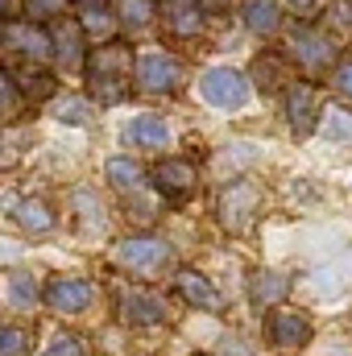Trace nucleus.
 <instances>
[{
    "mask_svg": "<svg viewBox=\"0 0 352 356\" xmlns=\"http://www.w3.org/2000/svg\"><path fill=\"white\" fill-rule=\"evenodd\" d=\"M88 88L99 104H120L133 88V54L120 42H104L88 54Z\"/></svg>",
    "mask_w": 352,
    "mask_h": 356,
    "instance_id": "nucleus-1",
    "label": "nucleus"
},
{
    "mask_svg": "<svg viewBox=\"0 0 352 356\" xmlns=\"http://www.w3.org/2000/svg\"><path fill=\"white\" fill-rule=\"evenodd\" d=\"M257 211H262V191H257L253 182H232V186H224V191H220L216 216H220V224H224L232 236L249 232V228H253V220H257Z\"/></svg>",
    "mask_w": 352,
    "mask_h": 356,
    "instance_id": "nucleus-2",
    "label": "nucleus"
},
{
    "mask_svg": "<svg viewBox=\"0 0 352 356\" xmlns=\"http://www.w3.org/2000/svg\"><path fill=\"white\" fill-rule=\"evenodd\" d=\"M336 38L332 33H323V29H311V25H298L294 33H290V54L298 58V67L303 71H323V67H332V58H336Z\"/></svg>",
    "mask_w": 352,
    "mask_h": 356,
    "instance_id": "nucleus-3",
    "label": "nucleus"
},
{
    "mask_svg": "<svg viewBox=\"0 0 352 356\" xmlns=\"http://www.w3.org/2000/svg\"><path fill=\"white\" fill-rule=\"evenodd\" d=\"M116 261L125 269H137V273H158L170 261V245L162 236H125L116 245Z\"/></svg>",
    "mask_w": 352,
    "mask_h": 356,
    "instance_id": "nucleus-4",
    "label": "nucleus"
},
{
    "mask_svg": "<svg viewBox=\"0 0 352 356\" xmlns=\"http://www.w3.org/2000/svg\"><path fill=\"white\" fill-rule=\"evenodd\" d=\"M0 46H8L13 54H25V58H50L54 54L50 33L33 21H0Z\"/></svg>",
    "mask_w": 352,
    "mask_h": 356,
    "instance_id": "nucleus-5",
    "label": "nucleus"
},
{
    "mask_svg": "<svg viewBox=\"0 0 352 356\" xmlns=\"http://www.w3.org/2000/svg\"><path fill=\"white\" fill-rule=\"evenodd\" d=\"M199 88H203V99L216 108H241L249 99V79L232 67H211Z\"/></svg>",
    "mask_w": 352,
    "mask_h": 356,
    "instance_id": "nucleus-6",
    "label": "nucleus"
},
{
    "mask_svg": "<svg viewBox=\"0 0 352 356\" xmlns=\"http://www.w3.org/2000/svg\"><path fill=\"white\" fill-rule=\"evenodd\" d=\"M166 315H170V302L158 290H125L120 294V319L133 327H158V323H166Z\"/></svg>",
    "mask_w": 352,
    "mask_h": 356,
    "instance_id": "nucleus-7",
    "label": "nucleus"
},
{
    "mask_svg": "<svg viewBox=\"0 0 352 356\" xmlns=\"http://www.w3.org/2000/svg\"><path fill=\"white\" fill-rule=\"evenodd\" d=\"M182 83V67L170 54H141L137 58V88L154 91V95H166Z\"/></svg>",
    "mask_w": 352,
    "mask_h": 356,
    "instance_id": "nucleus-8",
    "label": "nucleus"
},
{
    "mask_svg": "<svg viewBox=\"0 0 352 356\" xmlns=\"http://www.w3.org/2000/svg\"><path fill=\"white\" fill-rule=\"evenodd\" d=\"M42 298L54 315H83L91 307V286L83 277H50Z\"/></svg>",
    "mask_w": 352,
    "mask_h": 356,
    "instance_id": "nucleus-9",
    "label": "nucleus"
},
{
    "mask_svg": "<svg viewBox=\"0 0 352 356\" xmlns=\"http://www.w3.org/2000/svg\"><path fill=\"white\" fill-rule=\"evenodd\" d=\"M265 327H269V340L278 348H303V344H311V319L298 315V311H273Z\"/></svg>",
    "mask_w": 352,
    "mask_h": 356,
    "instance_id": "nucleus-10",
    "label": "nucleus"
},
{
    "mask_svg": "<svg viewBox=\"0 0 352 356\" xmlns=\"http://www.w3.org/2000/svg\"><path fill=\"white\" fill-rule=\"evenodd\" d=\"M195 166L191 162H182V158H166L158 170H154V186L166 195V199H186L191 191H195Z\"/></svg>",
    "mask_w": 352,
    "mask_h": 356,
    "instance_id": "nucleus-11",
    "label": "nucleus"
},
{
    "mask_svg": "<svg viewBox=\"0 0 352 356\" xmlns=\"http://www.w3.org/2000/svg\"><path fill=\"white\" fill-rule=\"evenodd\" d=\"M178 294L191 302V307H199V311H220L224 307V298H220V290L199 273V269H178Z\"/></svg>",
    "mask_w": 352,
    "mask_h": 356,
    "instance_id": "nucleus-12",
    "label": "nucleus"
},
{
    "mask_svg": "<svg viewBox=\"0 0 352 356\" xmlns=\"http://www.w3.org/2000/svg\"><path fill=\"white\" fill-rule=\"evenodd\" d=\"M286 294H290V277L286 273H278V269H253L249 273V298L257 307H278Z\"/></svg>",
    "mask_w": 352,
    "mask_h": 356,
    "instance_id": "nucleus-13",
    "label": "nucleus"
},
{
    "mask_svg": "<svg viewBox=\"0 0 352 356\" xmlns=\"http://www.w3.org/2000/svg\"><path fill=\"white\" fill-rule=\"evenodd\" d=\"M125 141H129V145H141V149H162V145L170 141V124H166L162 116L145 112V116H137V120L125 129Z\"/></svg>",
    "mask_w": 352,
    "mask_h": 356,
    "instance_id": "nucleus-14",
    "label": "nucleus"
},
{
    "mask_svg": "<svg viewBox=\"0 0 352 356\" xmlns=\"http://www.w3.org/2000/svg\"><path fill=\"white\" fill-rule=\"evenodd\" d=\"M286 112H290L294 133H311V124H315V88L311 83H290L286 88Z\"/></svg>",
    "mask_w": 352,
    "mask_h": 356,
    "instance_id": "nucleus-15",
    "label": "nucleus"
},
{
    "mask_svg": "<svg viewBox=\"0 0 352 356\" xmlns=\"http://www.w3.org/2000/svg\"><path fill=\"white\" fill-rule=\"evenodd\" d=\"M50 42H54V54H58L63 63H79V58H83V46H79V42H83V25H79V21H63V17H58V21L50 25Z\"/></svg>",
    "mask_w": 352,
    "mask_h": 356,
    "instance_id": "nucleus-16",
    "label": "nucleus"
},
{
    "mask_svg": "<svg viewBox=\"0 0 352 356\" xmlns=\"http://www.w3.org/2000/svg\"><path fill=\"white\" fill-rule=\"evenodd\" d=\"M166 25L175 29V33H199V25H203V4L199 0H166Z\"/></svg>",
    "mask_w": 352,
    "mask_h": 356,
    "instance_id": "nucleus-17",
    "label": "nucleus"
},
{
    "mask_svg": "<svg viewBox=\"0 0 352 356\" xmlns=\"http://www.w3.org/2000/svg\"><path fill=\"white\" fill-rule=\"evenodd\" d=\"M245 25L253 29V33H278V25H282V8H278V0H249L245 4Z\"/></svg>",
    "mask_w": 352,
    "mask_h": 356,
    "instance_id": "nucleus-18",
    "label": "nucleus"
},
{
    "mask_svg": "<svg viewBox=\"0 0 352 356\" xmlns=\"http://www.w3.org/2000/svg\"><path fill=\"white\" fill-rule=\"evenodd\" d=\"M13 220H17L25 232H50V228H54V211H50L42 199H21L17 211H13Z\"/></svg>",
    "mask_w": 352,
    "mask_h": 356,
    "instance_id": "nucleus-19",
    "label": "nucleus"
},
{
    "mask_svg": "<svg viewBox=\"0 0 352 356\" xmlns=\"http://www.w3.org/2000/svg\"><path fill=\"white\" fill-rule=\"evenodd\" d=\"M104 175H108V182H112L116 191H137V186L145 182V170H141L133 158H108Z\"/></svg>",
    "mask_w": 352,
    "mask_h": 356,
    "instance_id": "nucleus-20",
    "label": "nucleus"
},
{
    "mask_svg": "<svg viewBox=\"0 0 352 356\" xmlns=\"http://www.w3.org/2000/svg\"><path fill=\"white\" fill-rule=\"evenodd\" d=\"M319 129L332 141H352V112L349 108H336V104L319 108Z\"/></svg>",
    "mask_w": 352,
    "mask_h": 356,
    "instance_id": "nucleus-21",
    "label": "nucleus"
},
{
    "mask_svg": "<svg viewBox=\"0 0 352 356\" xmlns=\"http://www.w3.org/2000/svg\"><path fill=\"white\" fill-rule=\"evenodd\" d=\"M8 302H13L17 311H33V302H38V282H33L29 273H13V277H8Z\"/></svg>",
    "mask_w": 352,
    "mask_h": 356,
    "instance_id": "nucleus-22",
    "label": "nucleus"
},
{
    "mask_svg": "<svg viewBox=\"0 0 352 356\" xmlns=\"http://www.w3.org/2000/svg\"><path fill=\"white\" fill-rule=\"evenodd\" d=\"M253 75H257V83H262L265 91H273V88H282L286 67H282V58H278V54H262V58L253 63Z\"/></svg>",
    "mask_w": 352,
    "mask_h": 356,
    "instance_id": "nucleus-23",
    "label": "nucleus"
},
{
    "mask_svg": "<svg viewBox=\"0 0 352 356\" xmlns=\"http://www.w3.org/2000/svg\"><path fill=\"white\" fill-rule=\"evenodd\" d=\"M29 353V332L21 323H0V356H25Z\"/></svg>",
    "mask_w": 352,
    "mask_h": 356,
    "instance_id": "nucleus-24",
    "label": "nucleus"
},
{
    "mask_svg": "<svg viewBox=\"0 0 352 356\" xmlns=\"http://www.w3.org/2000/svg\"><path fill=\"white\" fill-rule=\"evenodd\" d=\"M54 88H58L54 75H46V71H25L17 91H25V95H33V99H46V95H54Z\"/></svg>",
    "mask_w": 352,
    "mask_h": 356,
    "instance_id": "nucleus-25",
    "label": "nucleus"
},
{
    "mask_svg": "<svg viewBox=\"0 0 352 356\" xmlns=\"http://www.w3.org/2000/svg\"><path fill=\"white\" fill-rule=\"evenodd\" d=\"M116 13H120V21H125V25L141 29V25L150 21V0H116Z\"/></svg>",
    "mask_w": 352,
    "mask_h": 356,
    "instance_id": "nucleus-26",
    "label": "nucleus"
},
{
    "mask_svg": "<svg viewBox=\"0 0 352 356\" xmlns=\"http://www.w3.org/2000/svg\"><path fill=\"white\" fill-rule=\"evenodd\" d=\"M63 4H67V0H25V8H29V21H58Z\"/></svg>",
    "mask_w": 352,
    "mask_h": 356,
    "instance_id": "nucleus-27",
    "label": "nucleus"
},
{
    "mask_svg": "<svg viewBox=\"0 0 352 356\" xmlns=\"http://www.w3.org/2000/svg\"><path fill=\"white\" fill-rule=\"evenodd\" d=\"M58 120H67V124H88V99H63L58 104Z\"/></svg>",
    "mask_w": 352,
    "mask_h": 356,
    "instance_id": "nucleus-28",
    "label": "nucleus"
},
{
    "mask_svg": "<svg viewBox=\"0 0 352 356\" xmlns=\"http://www.w3.org/2000/svg\"><path fill=\"white\" fill-rule=\"evenodd\" d=\"M17 112V83L0 71V120H8Z\"/></svg>",
    "mask_w": 352,
    "mask_h": 356,
    "instance_id": "nucleus-29",
    "label": "nucleus"
},
{
    "mask_svg": "<svg viewBox=\"0 0 352 356\" xmlns=\"http://www.w3.org/2000/svg\"><path fill=\"white\" fill-rule=\"evenodd\" d=\"M42 356H83V340L79 336H58Z\"/></svg>",
    "mask_w": 352,
    "mask_h": 356,
    "instance_id": "nucleus-30",
    "label": "nucleus"
},
{
    "mask_svg": "<svg viewBox=\"0 0 352 356\" xmlns=\"http://www.w3.org/2000/svg\"><path fill=\"white\" fill-rule=\"evenodd\" d=\"M332 88L340 91V95H349V99H352V58L336 63V71H332Z\"/></svg>",
    "mask_w": 352,
    "mask_h": 356,
    "instance_id": "nucleus-31",
    "label": "nucleus"
},
{
    "mask_svg": "<svg viewBox=\"0 0 352 356\" xmlns=\"http://www.w3.org/2000/svg\"><path fill=\"white\" fill-rule=\"evenodd\" d=\"M220 353H224V356H253L249 348H245V344H241V340H232V336H228V340L220 344Z\"/></svg>",
    "mask_w": 352,
    "mask_h": 356,
    "instance_id": "nucleus-32",
    "label": "nucleus"
},
{
    "mask_svg": "<svg viewBox=\"0 0 352 356\" xmlns=\"http://www.w3.org/2000/svg\"><path fill=\"white\" fill-rule=\"evenodd\" d=\"M290 4H294V8H311L315 0H290Z\"/></svg>",
    "mask_w": 352,
    "mask_h": 356,
    "instance_id": "nucleus-33",
    "label": "nucleus"
},
{
    "mask_svg": "<svg viewBox=\"0 0 352 356\" xmlns=\"http://www.w3.org/2000/svg\"><path fill=\"white\" fill-rule=\"evenodd\" d=\"M0 13H4V0H0Z\"/></svg>",
    "mask_w": 352,
    "mask_h": 356,
    "instance_id": "nucleus-34",
    "label": "nucleus"
}]
</instances>
